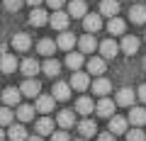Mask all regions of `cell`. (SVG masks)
I'll list each match as a JSON object with an SVG mask.
<instances>
[{
    "label": "cell",
    "instance_id": "1",
    "mask_svg": "<svg viewBox=\"0 0 146 141\" xmlns=\"http://www.w3.org/2000/svg\"><path fill=\"white\" fill-rule=\"evenodd\" d=\"M54 102L56 100L51 97V95H36L34 97V112H42V115H49V112H54Z\"/></svg>",
    "mask_w": 146,
    "mask_h": 141
},
{
    "label": "cell",
    "instance_id": "2",
    "mask_svg": "<svg viewBox=\"0 0 146 141\" xmlns=\"http://www.w3.org/2000/svg\"><path fill=\"white\" fill-rule=\"evenodd\" d=\"M127 129H129V122H127V117H122V115H112L110 117V134H127Z\"/></svg>",
    "mask_w": 146,
    "mask_h": 141
},
{
    "label": "cell",
    "instance_id": "3",
    "mask_svg": "<svg viewBox=\"0 0 146 141\" xmlns=\"http://www.w3.org/2000/svg\"><path fill=\"white\" fill-rule=\"evenodd\" d=\"M68 22H71V17H68L66 12H61V10H54V15H49V24H51L54 29H58V32H66Z\"/></svg>",
    "mask_w": 146,
    "mask_h": 141
},
{
    "label": "cell",
    "instance_id": "4",
    "mask_svg": "<svg viewBox=\"0 0 146 141\" xmlns=\"http://www.w3.org/2000/svg\"><path fill=\"white\" fill-rule=\"evenodd\" d=\"M115 107H117V105L112 102L110 97H100L98 102H95V112H98L100 117H105V119H110V117L115 115Z\"/></svg>",
    "mask_w": 146,
    "mask_h": 141
},
{
    "label": "cell",
    "instance_id": "5",
    "mask_svg": "<svg viewBox=\"0 0 146 141\" xmlns=\"http://www.w3.org/2000/svg\"><path fill=\"white\" fill-rule=\"evenodd\" d=\"M98 49H100V58H105V61H107V58H115L117 51H119V46H117V42L112 37L105 39L102 44H98Z\"/></svg>",
    "mask_w": 146,
    "mask_h": 141
},
{
    "label": "cell",
    "instance_id": "6",
    "mask_svg": "<svg viewBox=\"0 0 146 141\" xmlns=\"http://www.w3.org/2000/svg\"><path fill=\"white\" fill-rule=\"evenodd\" d=\"M20 95H25V97H36V95H42V85H39V80L27 78L25 83H22V88H20Z\"/></svg>",
    "mask_w": 146,
    "mask_h": 141
},
{
    "label": "cell",
    "instance_id": "7",
    "mask_svg": "<svg viewBox=\"0 0 146 141\" xmlns=\"http://www.w3.org/2000/svg\"><path fill=\"white\" fill-rule=\"evenodd\" d=\"M68 85H71V90H88L90 78H88V73L73 71V75H71V80H68Z\"/></svg>",
    "mask_w": 146,
    "mask_h": 141
},
{
    "label": "cell",
    "instance_id": "8",
    "mask_svg": "<svg viewBox=\"0 0 146 141\" xmlns=\"http://www.w3.org/2000/svg\"><path fill=\"white\" fill-rule=\"evenodd\" d=\"M0 100L5 102V107H17L20 105V100H22V95H20V88H5V93L0 95Z\"/></svg>",
    "mask_w": 146,
    "mask_h": 141
},
{
    "label": "cell",
    "instance_id": "9",
    "mask_svg": "<svg viewBox=\"0 0 146 141\" xmlns=\"http://www.w3.org/2000/svg\"><path fill=\"white\" fill-rule=\"evenodd\" d=\"M34 131H36V136H51L54 134V119L51 117H42V119H36V124H34Z\"/></svg>",
    "mask_w": 146,
    "mask_h": 141
},
{
    "label": "cell",
    "instance_id": "10",
    "mask_svg": "<svg viewBox=\"0 0 146 141\" xmlns=\"http://www.w3.org/2000/svg\"><path fill=\"white\" fill-rule=\"evenodd\" d=\"M83 27H85V34H95V32L102 29V20H100V15H85L83 17Z\"/></svg>",
    "mask_w": 146,
    "mask_h": 141
},
{
    "label": "cell",
    "instance_id": "11",
    "mask_svg": "<svg viewBox=\"0 0 146 141\" xmlns=\"http://www.w3.org/2000/svg\"><path fill=\"white\" fill-rule=\"evenodd\" d=\"M134 100H136V90H131V88H122L119 93H117L115 105H122V107H131V105H134Z\"/></svg>",
    "mask_w": 146,
    "mask_h": 141
},
{
    "label": "cell",
    "instance_id": "12",
    "mask_svg": "<svg viewBox=\"0 0 146 141\" xmlns=\"http://www.w3.org/2000/svg\"><path fill=\"white\" fill-rule=\"evenodd\" d=\"M20 71H22V75H27V78H34V75L42 71V66H39L36 58H25V61L20 63Z\"/></svg>",
    "mask_w": 146,
    "mask_h": 141
},
{
    "label": "cell",
    "instance_id": "13",
    "mask_svg": "<svg viewBox=\"0 0 146 141\" xmlns=\"http://www.w3.org/2000/svg\"><path fill=\"white\" fill-rule=\"evenodd\" d=\"M29 24H32V27H44V24H49L46 10H42V7H32V12H29Z\"/></svg>",
    "mask_w": 146,
    "mask_h": 141
},
{
    "label": "cell",
    "instance_id": "14",
    "mask_svg": "<svg viewBox=\"0 0 146 141\" xmlns=\"http://www.w3.org/2000/svg\"><path fill=\"white\" fill-rule=\"evenodd\" d=\"M71 95H73V90H71V85H68V83H56V85H54V90H51V97L58 100V102H66Z\"/></svg>",
    "mask_w": 146,
    "mask_h": 141
},
{
    "label": "cell",
    "instance_id": "15",
    "mask_svg": "<svg viewBox=\"0 0 146 141\" xmlns=\"http://www.w3.org/2000/svg\"><path fill=\"white\" fill-rule=\"evenodd\" d=\"M68 17H85L88 15V5H85V0H71L68 3Z\"/></svg>",
    "mask_w": 146,
    "mask_h": 141
},
{
    "label": "cell",
    "instance_id": "16",
    "mask_svg": "<svg viewBox=\"0 0 146 141\" xmlns=\"http://www.w3.org/2000/svg\"><path fill=\"white\" fill-rule=\"evenodd\" d=\"M107 32L112 34V37H122V34L127 32V22L119 20V17H110V22H107Z\"/></svg>",
    "mask_w": 146,
    "mask_h": 141
},
{
    "label": "cell",
    "instance_id": "17",
    "mask_svg": "<svg viewBox=\"0 0 146 141\" xmlns=\"http://www.w3.org/2000/svg\"><path fill=\"white\" fill-rule=\"evenodd\" d=\"M0 71H3V73H15L17 71L15 54H3V56H0Z\"/></svg>",
    "mask_w": 146,
    "mask_h": 141
},
{
    "label": "cell",
    "instance_id": "18",
    "mask_svg": "<svg viewBox=\"0 0 146 141\" xmlns=\"http://www.w3.org/2000/svg\"><path fill=\"white\" fill-rule=\"evenodd\" d=\"M105 68H107V61L100 58V56H93V58L88 61V73H90V75H102Z\"/></svg>",
    "mask_w": 146,
    "mask_h": 141
},
{
    "label": "cell",
    "instance_id": "19",
    "mask_svg": "<svg viewBox=\"0 0 146 141\" xmlns=\"http://www.w3.org/2000/svg\"><path fill=\"white\" fill-rule=\"evenodd\" d=\"M56 124L61 126L63 131H66V129H71V126L76 124V115H73L71 110H63V112H58V115H56Z\"/></svg>",
    "mask_w": 146,
    "mask_h": 141
},
{
    "label": "cell",
    "instance_id": "20",
    "mask_svg": "<svg viewBox=\"0 0 146 141\" xmlns=\"http://www.w3.org/2000/svg\"><path fill=\"white\" fill-rule=\"evenodd\" d=\"M127 122L134 124V126H144V124H146V110H144V107H131Z\"/></svg>",
    "mask_w": 146,
    "mask_h": 141
},
{
    "label": "cell",
    "instance_id": "21",
    "mask_svg": "<svg viewBox=\"0 0 146 141\" xmlns=\"http://www.w3.org/2000/svg\"><path fill=\"white\" fill-rule=\"evenodd\" d=\"M5 136H7L10 141H27V129H25L22 124H15V122H12Z\"/></svg>",
    "mask_w": 146,
    "mask_h": 141
},
{
    "label": "cell",
    "instance_id": "22",
    "mask_svg": "<svg viewBox=\"0 0 146 141\" xmlns=\"http://www.w3.org/2000/svg\"><path fill=\"white\" fill-rule=\"evenodd\" d=\"M117 12H119V3H117V0H102V3H100V15L117 17Z\"/></svg>",
    "mask_w": 146,
    "mask_h": 141
},
{
    "label": "cell",
    "instance_id": "23",
    "mask_svg": "<svg viewBox=\"0 0 146 141\" xmlns=\"http://www.w3.org/2000/svg\"><path fill=\"white\" fill-rule=\"evenodd\" d=\"M78 46H80V54H93L95 49H98V42H95L93 34H83V37L78 39Z\"/></svg>",
    "mask_w": 146,
    "mask_h": 141
},
{
    "label": "cell",
    "instance_id": "24",
    "mask_svg": "<svg viewBox=\"0 0 146 141\" xmlns=\"http://www.w3.org/2000/svg\"><path fill=\"white\" fill-rule=\"evenodd\" d=\"M110 90H112V83H110L107 78H98V80H93V93H95V95H100V97H107Z\"/></svg>",
    "mask_w": 146,
    "mask_h": 141
},
{
    "label": "cell",
    "instance_id": "25",
    "mask_svg": "<svg viewBox=\"0 0 146 141\" xmlns=\"http://www.w3.org/2000/svg\"><path fill=\"white\" fill-rule=\"evenodd\" d=\"M93 110H95V102L88 95L78 97V102H76V112H78V115H93Z\"/></svg>",
    "mask_w": 146,
    "mask_h": 141
},
{
    "label": "cell",
    "instance_id": "26",
    "mask_svg": "<svg viewBox=\"0 0 146 141\" xmlns=\"http://www.w3.org/2000/svg\"><path fill=\"white\" fill-rule=\"evenodd\" d=\"M12 46H15V51H27V49L32 46V39H29V34H25V32L15 34V37H12Z\"/></svg>",
    "mask_w": 146,
    "mask_h": 141
},
{
    "label": "cell",
    "instance_id": "27",
    "mask_svg": "<svg viewBox=\"0 0 146 141\" xmlns=\"http://www.w3.org/2000/svg\"><path fill=\"white\" fill-rule=\"evenodd\" d=\"M78 131L83 139H90L93 134H98V124L93 119H83V122H78Z\"/></svg>",
    "mask_w": 146,
    "mask_h": 141
},
{
    "label": "cell",
    "instance_id": "28",
    "mask_svg": "<svg viewBox=\"0 0 146 141\" xmlns=\"http://www.w3.org/2000/svg\"><path fill=\"white\" fill-rule=\"evenodd\" d=\"M129 20L134 24H146V5H134L129 10Z\"/></svg>",
    "mask_w": 146,
    "mask_h": 141
},
{
    "label": "cell",
    "instance_id": "29",
    "mask_svg": "<svg viewBox=\"0 0 146 141\" xmlns=\"http://www.w3.org/2000/svg\"><path fill=\"white\" fill-rule=\"evenodd\" d=\"M56 46L63 49V51H71V49L76 46V37H73L71 32H61V37L56 39Z\"/></svg>",
    "mask_w": 146,
    "mask_h": 141
},
{
    "label": "cell",
    "instance_id": "30",
    "mask_svg": "<svg viewBox=\"0 0 146 141\" xmlns=\"http://www.w3.org/2000/svg\"><path fill=\"white\" fill-rule=\"evenodd\" d=\"M83 63H85V58H83V54H80V51H68V56H66V66L71 68V71H78Z\"/></svg>",
    "mask_w": 146,
    "mask_h": 141
},
{
    "label": "cell",
    "instance_id": "31",
    "mask_svg": "<svg viewBox=\"0 0 146 141\" xmlns=\"http://www.w3.org/2000/svg\"><path fill=\"white\" fill-rule=\"evenodd\" d=\"M119 49L127 54V56H131V54L139 51V39L136 37H122V46Z\"/></svg>",
    "mask_w": 146,
    "mask_h": 141
},
{
    "label": "cell",
    "instance_id": "32",
    "mask_svg": "<svg viewBox=\"0 0 146 141\" xmlns=\"http://www.w3.org/2000/svg\"><path fill=\"white\" fill-rule=\"evenodd\" d=\"M17 119H20V124L22 122H32L34 119V107L32 105H17Z\"/></svg>",
    "mask_w": 146,
    "mask_h": 141
},
{
    "label": "cell",
    "instance_id": "33",
    "mask_svg": "<svg viewBox=\"0 0 146 141\" xmlns=\"http://www.w3.org/2000/svg\"><path fill=\"white\" fill-rule=\"evenodd\" d=\"M42 71H44L46 75H51V78H54V75L61 73V63H58L56 58H46V61H44V66H42Z\"/></svg>",
    "mask_w": 146,
    "mask_h": 141
},
{
    "label": "cell",
    "instance_id": "34",
    "mask_svg": "<svg viewBox=\"0 0 146 141\" xmlns=\"http://www.w3.org/2000/svg\"><path fill=\"white\" fill-rule=\"evenodd\" d=\"M54 49H56V44H54L51 39H42V42L36 44V51L42 54V56H49V58L54 56Z\"/></svg>",
    "mask_w": 146,
    "mask_h": 141
},
{
    "label": "cell",
    "instance_id": "35",
    "mask_svg": "<svg viewBox=\"0 0 146 141\" xmlns=\"http://www.w3.org/2000/svg\"><path fill=\"white\" fill-rule=\"evenodd\" d=\"M15 122V115H12L10 107H0V126H10Z\"/></svg>",
    "mask_w": 146,
    "mask_h": 141
},
{
    "label": "cell",
    "instance_id": "36",
    "mask_svg": "<svg viewBox=\"0 0 146 141\" xmlns=\"http://www.w3.org/2000/svg\"><path fill=\"white\" fill-rule=\"evenodd\" d=\"M127 141H146V134L141 126H134V129H127Z\"/></svg>",
    "mask_w": 146,
    "mask_h": 141
},
{
    "label": "cell",
    "instance_id": "37",
    "mask_svg": "<svg viewBox=\"0 0 146 141\" xmlns=\"http://www.w3.org/2000/svg\"><path fill=\"white\" fill-rule=\"evenodd\" d=\"M22 5H25V0H5V7H7L10 12H17Z\"/></svg>",
    "mask_w": 146,
    "mask_h": 141
},
{
    "label": "cell",
    "instance_id": "38",
    "mask_svg": "<svg viewBox=\"0 0 146 141\" xmlns=\"http://www.w3.org/2000/svg\"><path fill=\"white\" fill-rule=\"evenodd\" d=\"M51 141H71V136H68L63 129H58V131H54V134H51Z\"/></svg>",
    "mask_w": 146,
    "mask_h": 141
},
{
    "label": "cell",
    "instance_id": "39",
    "mask_svg": "<svg viewBox=\"0 0 146 141\" xmlns=\"http://www.w3.org/2000/svg\"><path fill=\"white\" fill-rule=\"evenodd\" d=\"M63 3H66V0H46V5L51 7V10H61Z\"/></svg>",
    "mask_w": 146,
    "mask_h": 141
},
{
    "label": "cell",
    "instance_id": "40",
    "mask_svg": "<svg viewBox=\"0 0 146 141\" xmlns=\"http://www.w3.org/2000/svg\"><path fill=\"white\" fill-rule=\"evenodd\" d=\"M136 97H139V100H141V102H146V83H144V85H141V88H139V90H136Z\"/></svg>",
    "mask_w": 146,
    "mask_h": 141
},
{
    "label": "cell",
    "instance_id": "41",
    "mask_svg": "<svg viewBox=\"0 0 146 141\" xmlns=\"http://www.w3.org/2000/svg\"><path fill=\"white\" fill-rule=\"evenodd\" d=\"M98 141H115V134H110V131H105V134H98Z\"/></svg>",
    "mask_w": 146,
    "mask_h": 141
},
{
    "label": "cell",
    "instance_id": "42",
    "mask_svg": "<svg viewBox=\"0 0 146 141\" xmlns=\"http://www.w3.org/2000/svg\"><path fill=\"white\" fill-rule=\"evenodd\" d=\"M25 3H27V5H32V7H39L44 0H25Z\"/></svg>",
    "mask_w": 146,
    "mask_h": 141
},
{
    "label": "cell",
    "instance_id": "43",
    "mask_svg": "<svg viewBox=\"0 0 146 141\" xmlns=\"http://www.w3.org/2000/svg\"><path fill=\"white\" fill-rule=\"evenodd\" d=\"M27 141H44V139H42V136H36V134H34V136H27Z\"/></svg>",
    "mask_w": 146,
    "mask_h": 141
},
{
    "label": "cell",
    "instance_id": "44",
    "mask_svg": "<svg viewBox=\"0 0 146 141\" xmlns=\"http://www.w3.org/2000/svg\"><path fill=\"white\" fill-rule=\"evenodd\" d=\"M0 141H5V131H3V126H0Z\"/></svg>",
    "mask_w": 146,
    "mask_h": 141
},
{
    "label": "cell",
    "instance_id": "45",
    "mask_svg": "<svg viewBox=\"0 0 146 141\" xmlns=\"http://www.w3.org/2000/svg\"><path fill=\"white\" fill-rule=\"evenodd\" d=\"M76 141H88V139H76Z\"/></svg>",
    "mask_w": 146,
    "mask_h": 141
},
{
    "label": "cell",
    "instance_id": "46",
    "mask_svg": "<svg viewBox=\"0 0 146 141\" xmlns=\"http://www.w3.org/2000/svg\"><path fill=\"white\" fill-rule=\"evenodd\" d=\"M117 3H119V0H117Z\"/></svg>",
    "mask_w": 146,
    "mask_h": 141
}]
</instances>
